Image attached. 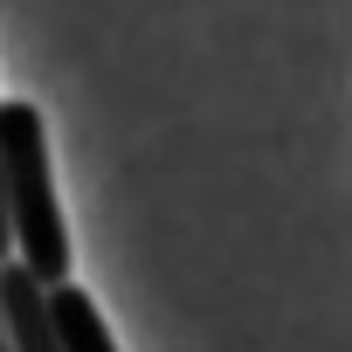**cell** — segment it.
Listing matches in <instances>:
<instances>
[{"instance_id":"cell-1","label":"cell","mask_w":352,"mask_h":352,"mask_svg":"<svg viewBox=\"0 0 352 352\" xmlns=\"http://www.w3.org/2000/svg\"><path fill=\"white\" fill-rule=\"evenodd\" d=\"M0 138H8V208H14V263L42 283L63 290L69 283V221L49 180V131L42 111L28 97L0 104Z\"/></svg>"},{"instance_id":"cell-2","label":"cell","mask_w":352,"mask_h":352,"mask_svg":"<svg viewBox=\"0 0 352 352\" xmlns=\"http://www.w3.org/2000/svg\"><path fill=\"white\" fill-rule=\"evenodd\" d=\"M49 318H56L63 352H118V345H111V331H104V311H97V297H90V290H76V283L49 290Z\"/></svg>"},{"instance_id":"cell-3","label":"cell","mask_w":352,"mask_h":352,"mask_svg":"<svg viewBox=\"0 0 352 352\" xmlns=\"http://www.w3.org/2000/svg\"><path fill=\"white\" fill-rule=\"evenodd\" d=\"M0 352H21L14 345V324H8V304H0Z\"/></svg>"}]
</instances>
